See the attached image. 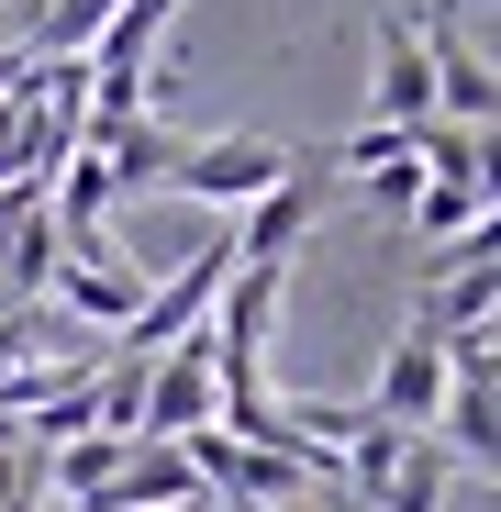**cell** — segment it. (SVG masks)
<instances>
[{
    "mask_svg": "<svg viewBox=\"0 0 501 512\" xmlns=\"http://www.w3.org/2000/svg\"><path fill=\"white\" fill-rule=\"evenodd\" d=\"M290 167H301V145H279V134H190L179 167H167V190L201 201V212H245V201H268Z\"/></svg>",
    "mask_w": 501,
    "mask_h": 512,
    "instance_id": "6da1fadb",
    "label": "cell"
},
{
    "mask_svg": "<svg viewBox=\"0 0 501 512\" xmlns=\"http://www.w3.org/2000/svg\"><path fill=\"white\" fill-rule=\"evenodd\" d=\"M435 401H446V334L412 312L401 334H390V357H379V390L357 401L368 423H390V435H424L435 423Z\"/></svg>",
    "mask_w": 501,
    "mask_h": 512,
    "instance_id": "7a4b0ae2",
    "label": "cell"
},
{
    "mask_svg": "<svg viewBox=\"0 0 501 512\" xmlns=\"http://www.w3.org/2000/svg\"><path fill=\"white\" fill-rule=\"evenodd\" d=\"M223 423V390H212V357H201V334L190 346H167L145 357V423H134V446H190Z\"/></svg>",
    "mask_w": 501,
    "mask_h": 512,
    "instance_id": "3957f363",
    "label": "cell"
},
{
    "mask_svg": "<svg viewBox=\"0 0 501 512\" xmlns=\"http://www.w3.org/2000/svg\"><path fill=\"white\" fill-rule=\"evenodd\" d=\"M368 123H390V134L435 123V45L412 34V12H379V67H368Z\"/></svg>",
    "mask_w": 501,
    "mask_h": 512,
    "instance_id": "277c9868",
    "label": "cell"
},
{
    "mask_svg": "<svg viewBox=\"0 0 501 512\" xmlns=\"http://www.w3.org/2000/svg\"><path fill=\"white\" fill-rule=\"evenodd\" d=\"M312 212H323V179H312V167H290V179H279L268 201H245V223L223 234V245H234V268H290L301 234H312Z\"/></svg>",
    "mask_w": 501,
    "mask_h": 512,
    "instance_id": "5b68a950",
    "label": "cell"
},
{
    "mask_svg": "<svg viewBox=\"0 0 501 512\" xmlns=\"http://www.w3.org/2000/svg\"><path fill=\"white\" fill-rule=\"evenodd\" d=\"M501 368H468V379H446V401H435V423L424 435L457 457V468H490L501 457V390H490Z\"/></svg>",
    "mask_w": 501,
    "mask_h": 512,
    "instance_id": "8992f818",
    "label": "cell"
},
{
    "mask_svg": "<svg viewBox=\"0 0 501 512\" xmlns=\"http://www.w3.org/2000/svg\"><path fill=\"white\" fill-rule=\"evenodd\" d=\"M179 501H201L190 457H179V446H134V457L112 468V490H101L90 512H179Z\"/></svg>",
    "mask_w": 501,
    "mask_h": 512,
    "instance_id": "52a82bcc",
    "label": "cell"
},
{
    "mask_svg": "<svg viewBox=\"0 0 501 512\" xmlns=\"http://www.w3.org/2000/svg\"><path fill=\"white\" fill-rule=\"evenodd\" d=\"M401 223H412V245H424V256H446L457 234L490 223V179H424V190L401 201Z\"/></svg>",
    "mask_w": 501,
    "mask_h": 512,
    "instance_id": "ba28073f",
    "label": "cell"
},
{
    "mask_svg": "<svg viewBox=\"0 0 501 512\" xmlns=\"http://www.w3.org/2000/svg\"><path fill=\"white\" fill-rule=\"evenodd\" d=\"M179 145H190V134H179V123H156V112H145V123H123V134L101 145V167H112V201H134V190H167Z\"/></svg>",
    "mask_w": 501,
    "mask_h": 512,
    "instance_id": "9c48e42d",
    "label": "cell"
},
{
    "mask_svg": "<svg viewBox=\"0 0 501 512\" xmlns=\"http://www.w3.org/2000/svg\"><path fill=\"white\" fill-rule=\"evenodd\" d=\"M23 67H34V56H23V34H12V23H0V90H12V78H23Z\"/></svg>",
    "mask_w": 501,
    "mask_h": 512,
    "instance_id": "30bf717a",
    "label": "cell"
},
{
    "mask_svg": "<svg viewBox=\"0 0 501 512\" xmlns=\"http://www.w3.org/2000/svg\"><path fill=\"white\" fill-rule=\"evenodd\" d=\"M179 512H212V501H179Z\"/></svg>",
    "mask_w": 501,
    "mask_h": 512,
    "instance_id": "8fae6325",
    "label": "cell"
},
{
    "mask_svg": "<svg viewBox=\"0 0 501 512\" xmlns=\"http://www.w3.org/2000/svg\"><path fill=\"white\" fill-rule=\"evenodd\" d=\"M0 12H12V0H0Z\"/></svg>",
    "mask_w": 501,
    "mask_h": 512,
    "instance_id": "7c38bea8",
    "label": "cell"
}]
</instances>
